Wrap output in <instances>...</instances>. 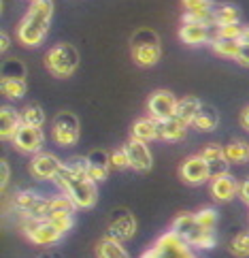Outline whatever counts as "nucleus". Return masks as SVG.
I'll list each match as a JSON object with an SVG mask.
<instances>
[{"label":"nucleus","mask_w":249,"mask_h":258,"mask_svg":"<svg viewBox=\"0 0 249 258\" xmlns=\"http://www.w3.org/2000/svg\"><path fill=\"white\" fill-rule=\"evenodd\" d=\"M41 197H36L34 192H28V190H22L17 192V195H13V207L20 211L22 216H30V211L36 207V203H39Z\"/></svg>","instance_id":"c756f323"},{"label":"nucleus","mask_w":249,"mask_h":258,"mask_svg":"<svg viewBox=\"0 0 249 258\" xmlns=\"http://www.w3.org/2000/svg\"><path fill=\"white\" fill-rule=\"evenodd\" d=\"M3 77H26V69H24V64L22 62H17V60H7L3 64Z\"/></svg>","instance_id":"c9c22d12"},{"label":"nucleus","mask_w":249,"mask_h":258,"mask_svg":"<svg viewBox=\"0 0 249 258\" xmlns=\"http://www.w3.org/2000/svg\"><path fill=\"white\" fill-rule=\"evenodd\" d=\"M236 62L241 64V67L249 69V45H241V49L236 53Z\"/></svg>","instance_id":"ea45409f"},{"label":"nucleus","mask_w":249,"mask_h":258,"mask_svg":"<svg viewBox=\"0 0 249 258\" xmlns=\"http://www.w3.org/2000/svg\"><path fill=\"white\" fill-rule=\"evenodd\" d=\"M238 190H241V186H238V181L230 173L215 175V177L211 179V197L219 203L234 199V195H238Z\"/></svg>","instance_id":"4468645a"},{"label":"nucleus","mask_w":249,"mask_h":258,"mask_svg":"<svg viewBox=\"0 0 249 258\" xmlns=\"http://www.w3.org/2000/svg\"><path fill=\"white\" fill-rule=\"evenodd\" d=\"M188 126L190 124H186L177 115H173V117H166V119H160L158 122V135L164 141H179L186 137Z\"/></svg>","instance_id":"6ab92c4d"},{"label":"nucleus","mask_w":249,"mask_h":258,"mask_svg":"<svg viewBox=\"0 0 249 258\" xmlns=\"http://www.w3.org/2000/svg\"><path fill=\"white\" fill-rule=\"evenodd\" d=\"M181 24H207V26H215L213 24V7L190 9V11L183 13Z\"/></svg>","instance_id":"c85d7f7f"},{"label":"nucleus","mask_w":249,"mask_h":258,"mask_svg":"<svg viewBox=\"0 0 249 258\" xmlns=\"http://www.w3.org/2000/svg\"><path fill=\"white\" fill-rule=\"evenodd\" d=\"M202 103L196 98V96H183L177 100V109H175V115H177L179 119H183L186 124H192L194 117L198 115Z\"/></svg>","instance_id":"b1692460"},{"label":"nucleus","mask_w":249,"mask_h":258,"mask_svg":"<svg viewBox=\"0 0 249 258\" xmlns=\"http://www.w3.org/2000/svg\"><path fill=\"white\" fill-rule=\"evenodd\" d=\"M198 220V224L200 226H205V228H215L217 226V211L215 209H211V207H205V209H200L198 214H194Z\"/></svg>","instance_id":"f704fd0d"},{"label":"nucleus","mask_w":249,"mask_h":258,"mask_svg":"<svg viewBox=\"0 0 249 258\" xmlns=\"http://www.w3.org/2000/svg\"><path fill=\"white\" fill-rule=\"evenodd\" d=\"M64 235V230L53 222L51 218H45V220H30L26 224V237L30 239L32 243L36 245H49L60 241Z\"/></svg>","instance_id":"6e6552de"},{"label":"nucleus","mask_w":249,"mask_h":258,"mask_svg":"<svg viewBox=\"0 0 249 258\" xmlns=\"http://www.w3.org/2000/svg\"><path fill=\"white\" fill-rule=\"evenodd\" d=\"M230 252H232L234 256H238V258L249 256V233L247 230L245 233H238L232 239V243H230Z\"/></svg>","instance_id":"72a5a7b5"},{"label":"nucleus","mask_w":249,"mask_h":258,"mask_svg":"<svg viewBox=\"0 0 249 258\" xmlns=\"http://www.w3.org/2000/svg\"><path fill=\"white\" fill-rule=\"evenodd\" d=\"M64 167V162L53 154L47 152H39L30 160V173L36 179H55V175L60 173V169Z\"/></svg>","instance_id":"9b49d317"},{"label":"nucleus","mask_w":249,"mask_h":258,"mask_svg":"<svg viewBox=\"0 0 249 258\" xmlns=\"http://www.w3.org/2000/svg\"><path fill=\"white\" fill-rule=\"evenodd\" d=\"M224 152H226V158L230 160V164H243L249 160V143L245 141H232V143H228L224 147Z\"/></svg>","instance_id":"cd10ccee"},{"label":"nucleus","mask_w":249,"mask_h":258,"mask_svg":"<svg viewBox=\"0 0 249 258\" xmlns=\"http://www.w3.org/2000/svg\"><path fill=\"white\" fill-rule=\"evenodd\" d=\"M243 26L241 24H228V26H217L215 36H224V39H241Z\"/></svg>","instance_id":"e433bc0d"},{"label":"nucleus","mask_w":249,"mask_h":258,"mask_svg":"<svg viewBox=\"0 0 249 258\" xmlns=\"http://www.w3.org/2000/svg\"><path fill=\"white\" fill-rule=\"evenodd\" d=\"M22 122L28 124V126H36V128H41L45 124V111H43V107L41 105H28L24 111H22Z\"/></svg>","instance_id":"2f4dec72"},{"label":"nucleus","mask_w":249,"mask_h":258,"mask_svg":"<svg viewBox=\"0 0 249 258\" xmlns=\"http://www.w3.org/2000/svg\"><path fill=\"white\" fill-rule=\"evenodd\" d=\"M53 181L62 188L64 195L70 197V201L77 205V209H90V207L96 205L98 190H96V181L94 179L79 177V175L68 171L66 167H62Z\"/></svg>","instance_id":"f03ea898"},{"label":"nucleus","mask_w":249,"mask_h":258,"mask_svg":"<svg viewBox=\"0 0 249 258\" xmlns=\"http://www.w3.org/2000/svg\"><path fill=\"white\" fill-rule=\"evenodd\" d=\"M0 90H3V94L11 100H20L24 94H26V79L24 77H3L0 81Z\"/></svg>","instance_id":"bb28decb"},{"label":"nucleus","mask_w":249,"mask_h":258,"mask_svg":"<svg viewBox=\"0 0 249 258\" xmlns=\"http://www.w3.org/2000/svg\"><path fill=\"white\" fill-rule=\"evenodd\" d=\"M126 152H128V160H130V167L134 171H149L151 164H153V158H151V152L149 147H147L145 141L141 139H132L128 141L126 145Z\"/></svg>","instance_id":"ddd939ff"},{"label":"nucleus","mask_w":249,"mask_h":258,"mask_svg":"<svg viewBox=\"0 0 249 258\" xmlns=\"http://www.w3.org/2000/svg\"><path fill=\"white\" fill-rule=\"evenodd\" d=\"M171 230L175 235H179L183 241H188L192 247H200V250H211L217 243L215 228H205L198 224V220L194 214H181L173 220Z\"/></svg>","instance_id":"7ed1b4c3"},{"label":"nucleus","mask_w":249,"mask_h":258,"mask_svg":"<svg viewBox=\"0 0 249 258\" xmlns=\"http://www.w3.org/2000/svg\"><path fill=\"white\" fill-rule=\"evenodd\" d=\"M51 133L53 139L62 147H72L79 141V119L75 113L70 111H62L55 115L53 124H51Z\"/></svg>","instance_id":"0eeeda50"},{"label":"nucleus","mask_w":249,"mask_h":258,"mask_svg":"<svg viewBox=\"0 0 249 258\" xmlns=\"http://www.w3.org/2000/svg\"><path fill=\"white\" fill-rule=\"evenodd\" d=\"M22 124H24L22 115L17 113L13 107L5 105L3 109H0V137H3L5 141H13L17 128H20Z\"/></svg>","instance_id":"aec40b11"},{"label":"nucleus","mask_w":249,"mask_h":258,"mask_svg":"<svg viewBox=\"0 0 249 258\" xmlns=\"http://www.w3.org/2000/svg\"><path fill=\"white\" fill-rule=\"evenodd\" d=\"M130 51H132V60L138 67H155L162 58L160 36L149 28L136 30L130 41Z\"/></svg>","instance_id":"20e7f679"},{"label":"nucleus","mask_w":249,"mask_h":258,"mask_svg":"<svg viewBox=\"0 0 249 258\" xmlns=\"http://www.w3.org/2000/svg\"><path fill=\"white\" fill-rule=\"evenodd\" d=\"M132 137L134 139H141L145 143H149L153 139H158V119L155 117H141L136 119V122L132 124Z\"/></svg>","instance_id":"412c9836"},{"label":"nucleus","mask_w":249,"mask_h":258,"mask_svg":"<svg viewBox=\"0 0 249 258\" xmlns=\"http://www.w3.org/2000/svg\"><path fill=\"white\" fill-rule=\"evenodd\" d=\"M179 39L190 47H196V45L211 43L213 36H211V26L207 24H181Z\"/></svg>","instance_id":"dca6fc26"},{"label":"nucleus","mask_w":249,"mask_h":258,"mask_svg":"<svg viewBox=\"0 0 249 258\" xmlns=\"http://www.w3.org/2000/svg\"><path fill=\"white\" fill-rule=\"evenodd\" d=\"M96 252H98V258H130L126 252V247L122 245V241L111 239V237H105L103 241L98 243Z\"/></svg>","instance_id":"a878e982"},{"label":"nucleus","mask_w":249,"mask_h":258,"mask_svg":"<svg viewBox=\"0 0 249 258\" xmlns=\"http://www.w3.org/2000/svg\"><path fill=\"white\" fill-rule=\"evenodd\" d=\"M111 164H113L115 169H126V167H130V160H128L126 147H119V150H115L113 154H111Z\"/></svg>","instance_id":"4c0bfd02"},{"label":"nucleus","mask_w":249,"mask_h":258,"mask_svg":"<svg viewBox=\"0 0 249 258\" xmlns=\"http://www.w3.org/2000/svg\"><path fill=\"white\" fill-rule=\"evenodd\" d=\"M136 235V220L132 214H119L117 218L111 220L107 237L117 239V241H128Z\"/></svg>","instance_id":"2eb2a0df"},{"label":"nucleus","mask_w":249,"mask_h":258,"mask_svg":"<svg viewBox=\"0 0 249 258\" xmlns=\"http://www.w3.org/2000/svg\"><path fill=\"white\" fill-rule=\"evenodd\" d=\"M88 160H90V177L96 183L105 181L109 177V169L113 167V164H111V156L105 150H94L88 156Z\"/></svg>","instance_id":"a211bd4d"},{"label":"nucleus","mask_w":249,"mask_h":258,"mask_svg":"<svg viewBox=\"0 0 249 258\" xmlns=\"http://www.w3.org/2000/svg\"><path fill=\"white\" fill-rule=\"evenodd\" d=\"M179 175H181V179L186 183L198 186V183H205L211 177V167L200 154L198 156H190V158L183 160L181 169H179Z\"/></svg>","instance_id":"1a4fd4ad"},{"label":"nucleus","mask_w":249,"mask_h":258,"mask_svg":"<svg viewBox=\"0 0 249 258\" xmlns=\"http://www.w3.org/2000/svg\"><path fill=\"white\" fill-rule=\"evenodd\" d=\"M211 49H213L217 56H221V58L236 60V53H238V49H241V41H238V39H224V36H215L213 34Z\"/></svg>","instance_id":"393cba45"},{"label":"nucleus","mask_w":249,"mask_h":258,"mask_svg":"<svg viewBox=\"0 0 249 258\" xmlns=\"http://www.w3.org/2000/svg\"><path fill=\"white\" fill-rule=\"evenodd\" d=\"M28 3H34V0H28Z\"/></svg>","instance_id":"49530a36"},{"label":"nucleus","mask_w":249,"mask_h":258,"mask_svg":"<svg viewBox=\"0 0 249 258\" xmlns=\"http://www.w3.org/2000/svg\"><path fill=\"white\" fill-rule=\"evenodd\" d=\"M9 45H11V39H9V34H7V32H3V34H0V49L7 51V49H9Z\"/></svg>","instance_id":"37998d69"},{"label":"nucleus","mask_w":249,"mask_h":258,"mask_svg":"<svg viewBox=\"0 0 249 258\" xmlns=\"http://www.w3.org/2000/svg\"><path fill=\"white\" fill-rule=\"evenodd\" d=\"M45 67L58 79H66L79 67V51L70 43H58L45 53Z\"/></svg>","instance_id":"39448f33"},{"label":"nucleus","mask_w":249,"mask_h":258,"mask_svg":"<svg viewBox=\"0 0 249 258\" xmlns=\"http://www.w3.org/2000/svg\"><path fill=\"white\" fill-rule=\"evenodd\" d=\"M213 24L217 26H228V24H241V11L238 7L230 3H219L213 5Z\"/></svg>","instance_id":"4be33fe9"},{"label":"nucleus","mask_w":249,"mask_h":258,"mask_svg":"<svg viewBox=\"0 0 249 258\" xmlns=\"http://www.w3.org/2000/svg\"><path fill=\"white\" fill-rule=\"evenodd\" d=\"M9 179H11V173H9V164H7V160H3V188H7L9 186Z\"/></svg>","instance_id":"79ce46f5"},{"label":"nucleus","mask_w":249,"mask_h":258,"mask_svg":"<svg viewBox=\"0 0 249 258\" xmlns=\"http://www.w3.org/2000/svg\"><path fill=\"white\" fill-rule=\"evenodd\" d=\"M238 197H241L247 205H249V179H245L243 183H241V190H238Z\"/></svg>","instance_id":"a19ab883"},{"label":"nucleus","mask_w":249,"mask_h":258,"mask_svg":"<svg viewBox=\"0 0 249 258\" xmlns=\"http://www.w3.org/2000/svg\"><path fill=\"white\" fill-rule=\"evenodd\" d=\"M217 124H219V115H217V111L211 105H202L198 115L194 117V122H192V126L196 128V131H200V133L215 131Z\"/></svg>","instance_id":"5701e85b"},{"label":"nucleus","mask_w":249,"mask_h":258,"mask_svg":"<svg viewBox=\"0 0 249 258\" xmlns=\"http://www.w3.org/2000/svg\"><path fill=\"white\" fill-rule=\"evenodd\" d=\"M64 167H66L68 171H72L75 175H79V177H90V160H88V156H72V158H68L66 162H64Z\"/></svg>","instance_id":"473e14b6"},{"label":"nucleus","mask_w":249,"mask_h":258,"mask_svg":"<svg viewBox=\"0 0 249 258\" xmlns=\"http://www.w3.org/2000/svg\"><path fill=\"white\" fill-rule=\"evenodd\" d=\"M13 145L24 154H39L43 145V133L36 126L22 124L13 137Z\"/></svg>","instance_id":"f8f14e48"},{"label":"nucleus","mask_w":249,"mask_h":258,"mask_svg":"<svg viewBox=\"0 0 249 258\" xmlns=\"http://www.w3.org/2000/svg\"><path fill=\"white\" fill-rule=\"evenodd\" d=\"M183 7H186V11L190 9H202V7H213L215 3L213 0H181Z\"/></svg>","instance_id":"58836bf2"},{"label":"nucleus","mask_w":249,"mask_h":258,"mask_svg":"<svg viewBox=\"0 0 249 258\" xmlns=\"http://www.w3.org/2000/svg\"><path fill=\"white\" fill-rule=\"evenodd\" d=\"M200 156L209 162V167H211V177H215V175H221V173H228L230 160L226 158V152H224V147H221V145L211 143V145H207L205 150L200 152Z\"/></svg>","instance_id":"f3484780"},{"label":"nucleus","mask_w":249,"mask_h":258,"mask_svg":"<svg viewBox=\"0 0 249 258\" xmlns=\"http://www.w3.org/2000/svg\"><path fill=\"white\" fill-rule=\"evenodd\" d=\"M141 258H198L194 254L192 245L183 241L179 235H175L173 230H166L151 243L149 250H145Z\"/></svg>","instance_id":"423d86ee"},{"label":"nucleus","mask_w":249,"mask_h":258,"mask_svg":"<svg viewBox=\"0 0 249 258\" xmlns=\"http://www.w3.org/2000/svg\"><path fill=\"white\" fill-rule=\"evenodd\" d=\"M241 126L245 128V131H249V107H245L243 113H241Z\"/></svg>","instance_id":"c03bdc74"},{"label":"nucleus","mask_w":249,"mask_h":258,"mask_svg":"<svg viewBox=\"0 0 249 258\" xmlns=\"http://www.w3.org/2000/svg\"><path fill=\"white\" fill-rule=\"evenodd\" d=\"M75 209H77V205L66 195H60V197L49 199V218L51 216H58V214H72Z\"/></svg>","instance_id":"7c9ffc66"},{"label":"nucleus","mask_w":249,"mask_h":258,"mask_svg":"<svg viewBox=\"0 0 249 258\" xmlns=\"http://www.w3.org/2000/svg\"><path fill=\"white\" fill-rule=\"evenodd\" d=\"M147 109H149V115L160 119L173 117L175 109H177V98H175L173 92L169 90H155L153 94L149 96V103H147Z\"/></svg>","instance_id":"9d476101"},{"label":"nucleus","mask_w":249,"mask_h":258,"mask_svg":"<svg viewBox=\"0 0 249 258\" xmlns=\"http://www.w3.org/2000/svg\"><path fill=\"white\" fill-rule=\"evenodd\" d=\"M53 17V0H34L17 26V41L24 47H39L49 32Z\"/></svg>","instance_id":"f257e3e1"},{"label":"nucleus","mask_w":249,"mask_h":258,"mask_svg":"<svg viewBox=\"0 0 249 258\" xmlns=\"http://www.w3.org/2000/svg\"><path fill=\"white\" fill-rule=\"evenodd\" d=\"M241 45H249V26H243V32H241Z\"/></svg>","instance_id":"a18cd8bd"}]
</instances>
